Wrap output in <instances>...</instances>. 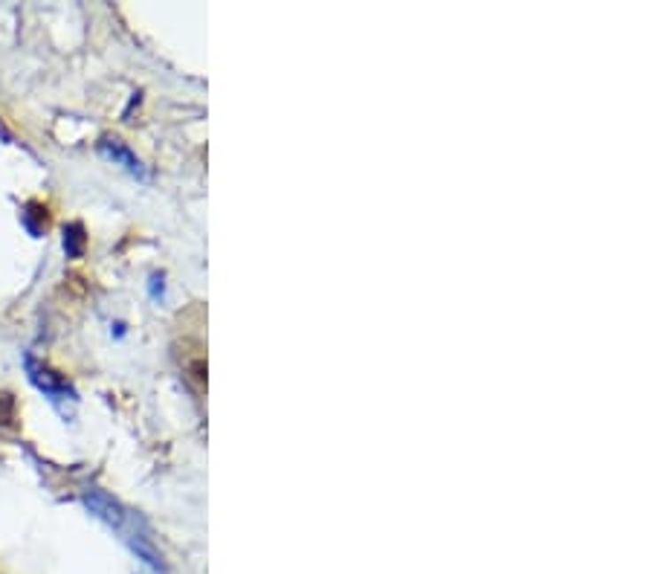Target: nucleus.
<instances>
[{
    "label": "nucleus",
    "mask_w": 652,
    "mask_h": 574,
    "mask_svg": "<svg viewBox=\"0 0 652 574\" xmlns=\"http://www.w3.org/2000/svg\"><path fill=\"white\" fill-rule=\"evenodd\" d=\"M102 154L108 157V159H113V163L125 166L131 175H140V177H143V166H140V159H136L131 151H128V148H125L120 140H105V143H102Z\"/></svg>",
    "instance_id": "obj_1"
}]
</instances>
